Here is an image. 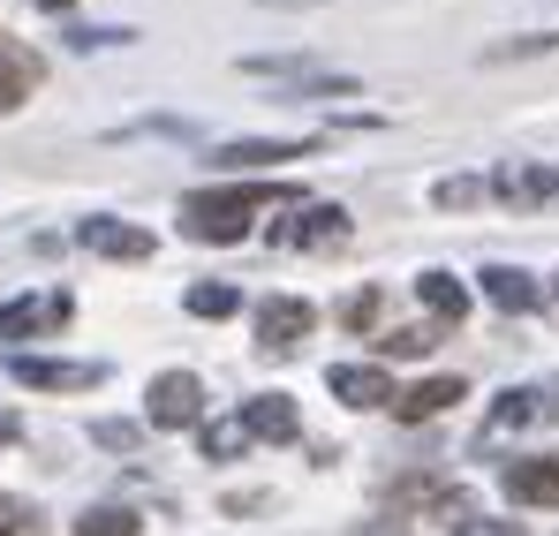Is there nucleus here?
Instances as JSON below:
<instances>
[{
	"mask_svg": "<svg viewBox=\"0 0 559 536\" xmlns=\"http://www.w3.org/2000/svg\"><path fill=\"white\" fill-rule=\"evenodd\" d=\"M265 204H302L287 181H235V189H189L182 196V235L197 242H242L250 235V219L265 212Z\"/></svg>",
	"mask_w": 559,
	"mask_h": 536,
	"instance_id": "nucleus-1",
	"label": "nucleus"
},
{
	"mask_svg": "<svg viewBox=\"0 0 559 536\" xmlns=\"http://www.w3.org/2000/svg\"><path fill=\"white\" fill-rule=\"evenodd\" d=\"M197 416H204V385L189 370H159L144 393V431H189Z\"/></svg>",
	"mask_w": 559,
	"mask_h": 536,
	"instance_id": "nucleus-2",
	"label": "nucleus"
},
{
	"mask_svg": "<svg viewBox=\"0 0 559 536\" xmlns=\"http://www.w3.org/2000/svg\"><path fill=\"white\" fill-rule=\"evenodd\" d=\"M287 159H310V144L302 136H235V144H212V167L219 175H273V167H287Z\"/></svg>",
	"mask_w": 559,
	"mask_h": 536,
	"instance_id": "nucleus-3",
	"label": "nucleus"
},
{
	"mask_svg": "<svg viewBox=\"0 0 559 536\" xmlns=\"http://www.w3.org/2000/svg\"><path fill=\"white\" fill-rule=\"evenodd\" d=\"M310 333H318V310H310L302 295H265V302H258V348H265V356H295Z\"/></svg>",
	"mask_w": 559,
	"mask_h": 536,
	"instance_id": "nucleus-4",
	"label": "nucleus"
},
{
	"mask_svg": "<svg viewBox=\"0 0 559 536\" xmlns=\"http://www.w3.org/2000/svg\"><path fill=\"white\" fill-rule=\"evenodd\" d=\"M8 378H15V385H31V393H92L98 378H106V362H53V356H15V362H8Z\"/></svg>",
	"mask_w": 559,
	"mask_h": 536,
	"instance_id": "nucleus-5",
	"label": "nucleus"
},
{
	"mask_svg": "<svg viewBox=\"0 0 559 536\" xmlns=\"http://www.w3.org/2000/svg\"><path fill=\"white\" fill-rule=\"evenodd\" d=\"M341 242H348L341 204H295V219L280 227V250H341Z\"/></svg>",
	"mask_w": 559,
	"mask_h": 536,
	"instance_id": "nucleus-6",
	"label": "nucleus"
},
{
	"mask_svg": "<svg viewBox=\"0 0 559 536\" xmlns=\"http://www.w3.org/2000/svg\"><path fill=\"white\" fill-rule=\"evenodd\" d=\"M552 416H559V393H545V385H507L491 401V416H484V439L522 431V424H552Z\"/></svg>",
	"mask_w": 559,
	"mask_h": 536,
	"instance_id": "nucleus-7",
	"label": "nucleus"
},
{
	"mask_svg": "<svg viewBox=\"0 0 559 536\" xmlns=\"http://www.w3.org/2000/svg\"><path fill=\"white\" fill-rule=\"evenodd\" d=\"M507 499L514 507H559V453H522V461H507Z\"/></svg>",
	"mask_w": 559,
	"mask_h": 536,
	"instance_id": "nucleus-8",
	"label": "nucleus"
},
{
	"mask_svg": "<svg viewBox=\"0 0 559 536\" xmlns=\"http://www.w3.org/2000/svg\"><path fill=\"white\" fill-rule=\"evenodd\" d=\"M76 318V302L53 287V295H31V302H0V341H31V333H53V325H69Z\"/></svg>",
	"mask_w": 559,
	"mask_h": 536,
	"instance_id": "nucleus-9",
	"label": "nucleus"
},
{
	"mask_svg": "<svg viewBox=\"0 0 559 536\" xmlns=\"http://www.w3.org/2000/svg\"><path fill=\"white\" fill-rule=\"evenodd\" d=\"M235 416H242V431H250V439H265V446L302 439V408H295L287 393H258V401H242Z\"/></svg>",
	"mask_w": 559,
	"mask_h": 536,
	"instance_id": "nucleus-10",
	"label": "nucleus"
},
{
	"mask_svg": "<svg viewBox=\"0 0 559 536\" xmlns=\"http://www.w3.org/2000/svg\"><path fill=\"white\" fill-rule=\"evenodd\" d=\"M325 385H333V401H348V408H393V378H385L378 362H333Z\"/></svg>",
	"mask_w": 559,
	"mask_h": 536,
	"instance_id": "nucleus-11",
	"label": "nucleus"
},
{
	"mask_svg": "<svg viewBox=\"0 0 559 536\" xmlns=\"http://www.w3.org/2000/svg\"><path fill=\"white\" fill-rule=\"evenodd\" d=\"M484 189H491V196H507V204H552L559 175H552V167H537V159H507Z\"/></svg>",
	"mask_w": 559,
	"mask_h": 536,
	"instance_id": "nucleus-12",
	"label": "nucleus"
},
{
	"mask_svg": "<svg viewBox=\"0 0 559 536\" xmlns=\"http://www.w3.org/2000/svg\"><path fill=\"white\" fill-rule=\"evenodd\" d=\"M462 393H468L462 378H416L408 393H393V416H401V424H424V416H447Z\"/></svg>",
	"mask_w": 559,
	"mask_h": 536,
	"instance_id": "nucleus-13",
	"label": "nucleus"
},
{
	"mask_svg": "<svg viewBox=\"0 0 559 536\" xmlns=\"http://www.w3.org/2000/svg\"><path fill=\"white\" fill-rule=\"evenodd\" d=\"M76 242L98 250V258H152V235H144V227H129V219H84V227H76Z\"/></svg>",
	"mask_w": 559,
	"mask_h": 536,
	"instance_id": "nucleus-14",
	"label": "nucleus"
},
{
	"mask_svg": "<svg viewBox=\"0 0 559 536\" xmlns=\"http://www.w3.org/2000/svg\"><path fill=\"white\" fill-rule=\"evenodd\" d=\"M484 295H491V302H499V310H514V318H522V310H537V302H545V287H537V279H530V272H514V265H484Z\"/></svg>",
	"mask_w": 559,
	"mask_h": 536,
	"instance_id": "nucleus-15",
	"label": "nucleus"
},
{
	"mask_svg": "<svg viewBox=\"0 0 559 536\" xmlns=\"http://www.w3.org/2000/svg\"><path fill=\"white\" fill-rule=\"evenodd\" d=\"M416 302H424L439 325H462L468 318V287L454 279V272H424V279H416Z\"/></svg>",
	"mask_w": 559,
	"mask_h": 536,
	"instance_id": "nucleus-16",
	"label": "nucleus"
},
{
	"mask_svg": "<svg viewBox=\"0 0 559 536\" xmlns=\"http://www.w3.org/2000/svg\"><path fill=\"white\" fill-rule=\"evenodd\" d=\"M31 84H38V53H23V46L0 38V114H15L31 98Z\"/></svg>",
	"mask_w": 559,
	"mask_h": 536,
	"instance_id": "nucleus-17",
	"label": "nucleus"
},
{
	"mask_svg": "<svg viewBox=\"0 0 559 536\" xmlns=\"http://www.w3.org/2000/svg\"><path fill=\"white\" fill-rule=\"evenodd\" d=\"M136 529H144V522H136V507H114V499L76 514V536H136Z\"/></svg>",
	"mask_w": 559,
	"mask_h": 536,
	"instance_id": "nucleus-18",
	"label": "nucleus"
},
{
	"mask_svg": "<svg viewBox=\"0 0 559 536\" xmlns=\"http://www.w3.org/2000/svg\"><path fill=\"white\" fill-rule=\"evenodd\" d=\"M242 310V287H227V279H197L189 287V318H235Z\"/></svg>",
	"mask_w": 559,
	"mask_h": 536,
	"instance_id": "nucleus-19",
	"label": "nucleus"
},
{
	"mask_svg": "<svg viewBox=\"0 0 559 536\" xmlns=\"http://www.w3.org/2000/svg\"><path fill=\"white\" fill-rule=\"evenodd\" d=\"M447 514H454V536H530L522 522H484L468 499H447Z\"/></svg>",
	"mask_w": 559,
	"mask_h": 536,
	"instance_id": "nucleus-20",
	"label": "nucleus"
},
{
	"mask_svg": "<svg viewBox=\"0 0 559 536\" xmlns=\"http://www.w3.org/2000/svg\"><path fill=\"white\" fill-rule=\"evenodd\" d=\"M242 76H302V84H310L318 61H310V53H258V61H242Z\"/></svg>",
	"mask_w": 559,
	"mask_h": 536,
	"instance_id": "nucleus-21",
	"label": "nucleus"
},
{
	"mask_svg": "<svg viewBox=\"0 0 559 536\" xmlns=\"http://www.w3.org/2000/svg\"><path fill=\"white\" fill-rule=\"evenodd\" d=\"M242 446H250V431H242V416H227V424H204V453H212V461H235Z\"/></svg>",
	"mask_w": 559,
	"mask_h": 536,
	"instance_id": "nucleus-22",
	"label": "nucleus"
},
{
	"mask_svg": "<svg viewBox=\"0 0 559 536\" xmlns=\"http://www.w3.org/2000/svg\"><path fill=\"white\" fill-rule=\"evenodd\" d=\"M92 439H98L106 453H136V446H144V424H121V416H98V424H92Z\"/></svg>",
	"mask_w": 559,
	"mask_h": 536,
	"instance_id": "nucleus-23",
	"label": "nucleus"
},
{
	"mask_svg": "<svg viewBox=\"0 0 559 536\" xmlns=\"http://www.w3.org/2000/svg\"><path fill=\"white\" fill-rule=\"evenodd\" d=\"M341 325H348V333H371V325H378V287L341 295Z\"/></svg>",
	"mask_w": 559,
	"mask_h": 536,
	"instance_id": "nucleus-24",
	"label": "nucleus"
},
{
	"mask_svg": "<svg viewBox=\"0 0 559 536\" xmlns=\"http://www.w3.org/2000/svg\"><path fill=\"white\" fill-rule=\"evenodd\" d=\"M431 196H439L447 212H468V204H484V181H476V175H447Z\"/></svg>",
	"mask_w": 559,
	"mask_h": 536,
	"instance_id": "nucleus-25",
	"label": "nucleus"
},
{
	"mask_svg": "<svg viewBox=\"0 0 559 536\" xmlns=\"http://www.w3.org/2000/svg\"><path fill=\"white\" fill-rule=\"evenodd\" d=\"M559 31H545V38H499V46H484V61H522V53H552Z\"/></svg>",
	"mask_w": 559,
	"mask_h": 536,
	"instance_id": "nucleus-26",
	"label": "nucleus"
},
{
	"mask_svg": "<svg viewBox=\"0 0 559 536\" xmlns=\"http://www.w3.org/2000/svg\"><path fill=\"white\" fill-rule=\"evenodd\" d=\"M424 348H431V325H401L378 341V356H424Z\"/></svg>",
	"mask_w": 559,
	"mask_h": 536,
	"instance_id": "nucleus-27",
	"label": "nucleus"
},
{
	"mask_svg": "<svg viewBox=\"0 0 559 536\" xmlns=\"http://www.w3.org/2000/svg\"><path fill=\"white\" fill-rule=\"evenodd\" d=\"M15 514H23V507H15V499H0V536H15Z\"/></svg>",
	"mask_w": 559,
	"mask_h": 536,
	"instance_id": "nucleus-28",
	"label": "nucleus"
},
{
	"mask_svg": "<svg viewBox=\"0 0 559 536\" xmlns=\"http://www.w3.org/2000/svg\"><path fill=\"white\" fill-rule=\"evenodd\" d=\"M15 439H23V424H15V416H0V446H15Z\"/></svg>",
	"mask_w": 559,
	"mask_h": 536,
	"instance_id": "nucleus-29",
	"label": "nucleus"
},
{
	"mask_svg": "<svg viewBox=\"0 0 559 536\" xmlns=\"http://www.w3.org/2000/svg\"><path fill=\"white\" fill-rule=\"evenodd\" d=\"M38 8H69V0H38Z\"/></svg>",
	"mask_w": 559,
	"mask_h": 536,
	"instance_id": "nucleus-30",
	"label": "nucleus"
}]
</instances>
